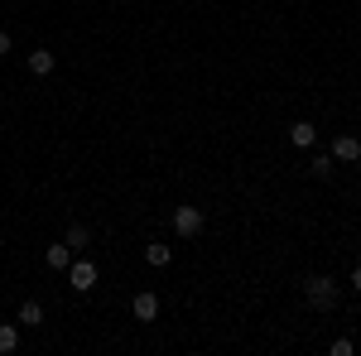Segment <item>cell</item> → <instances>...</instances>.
Instances as JSON below:
<instances>
[{
  "label": "cell",
  "mask_w": 361,
  "mask_h": 356,
  "mask_svg": "<svg viewBox=\"0 0 361 356\" xmlns=\"http://www.w3.org/2000/svg\"><path fill=\"white\" fill-rule=\"evenodd\" d=\"M304 294H308V308H313V313H333L337 299H342L337 279H328V274H313V279L304 284Z\"/></svg>",
  "instance_id": "1"
},
{
  "label": "cell",
  "mask_w": 361,
  "mask_h": 356,
  "mask_svg": "<svg viewBox=\"0 0 361 356\" xmlns=\"http://www.w3.org/2000/svg\"><path fill=\"white\" fill-rule=\"evenodd\" d=\"M68 284H73L78 294H87V289H97V265H92L87 255H78V260L68 265Z\"/></svg>",
  "instance_id": "2"
},
{
  "label": "cell",
  "mask_w": 361,
  "mask_h": 356,
  "mask_svg": "<svg viewBox=\"0 0 361 356\" xmlns=\"http://www.w3.org/2000/svg\"><path fill=\"white\" fill-rule=\"evenodd\" d=\"M173 231L188 241V236H197L202 231V207H173Z\"/></svg>",
  "instance_id": "3"
},
{
  "label": "cell",
  "mask_w": 361,
  "mask_h": 356,
  "mask_svg": "<svg viewBox=\"0 0 361 356\" xmlns=\"http://www.w3.org/2000/svg\"><path fill=\"white\" fill-rule=\"evenodd\" d=\"M130 313H135V323H154V318H159V294H149V289L135 294V299H130Z\"/></svg>",
  "instance_id": "4"
},
{
  "label": "cell",
  "mask_w": 361,
  "mask_h": 356,
  "mask_svg": "<svg viewBox=\"0 0 361 356\" xmlns=\"http://www.w3.org/2000/svg\"><path fill=\"white\" fill-rule=\"evenodd\" d=\"M333 159H342V164H361V140L342 130V135L333 140Z\"/></svg>",
  "instance_id": "5"
},
{
  "label": "cell",
  "mask_w": 361,
  "mask_h": 356,
  "mask_svg": "<svg viewBox=\"0 0 361 356\" xmlns=\"http://www.w3.org/2000/svg\"><path fill=\"white\" fill-rule=\"evenodd\" d=\"M313 140H318L313 121H294V125H289V145H294V149H313Z\"/></svg>",
  "instance_id": "6"
},
{
  "label": "cell",
  "mask_w": 361,
  "mask_h": 356,
  "mask_svg": "<svg viewBox=\"0 0 361 356\" xmlns=\"http://www.w3.org/2000/svg\"><path fill=\"white\" fill-rule=\"evenodd\" d=\"M25 63H29V73H34V78H49V73L58 68V58L49 54V49H34V54H29Z\"/></svg>",
  "instance_id": "7"
},
{
  "label": "cell",
  "mask_w": 361,
  "mask_h": 356,
  "mask_svg": "<svg viewBox=\"0 0 361 356\" xmlns=\"http://www.w3.org/2000/svg\"><path fill=\"white\" fill-rule=\"evenodd\" d=\"M44 265H49V270H68V265H73V246H68V241L49 246L44 250Z\"/></svg>",
  "instance_id": "8"
},
{
  "label": "cell",
  "mask_w": 361,
  "mask_h": 356,
  "mask_svg": "<svg viewBox=\"0 0 361 356\" xmlns=\"http://www.w3.org/2000/svg\"><path fill=\"white\" fill-rule=\"evenodd\" d=\"M169 260H173V250H169L164 241H149V246H145V265H154V270H164Z\"/></svg>",
  "instance_id": "9"
},
{
  "label": "cell",
  "mask_w": 361,
  "mask_h": 356,
  "mask_svg": "<svg viewBox=\"0 0 361 356\" xmlns=\"http://www.w3.org/2000/svg\"><path fill=\"white\" fill-rule=\"evenodd\" d=\"M20 323H25V328H39V323H44V303L25 299V303H20Z\"/></svg>",
  "instance_id": "10"
},
{
  "label": "cell",
  "mask_w": 361,
  "mask_h": 356,
  "mask_svg": "<svg viewBox=\"0 0 361 356\" xmlns=\"http://www.w3.org/2000/svg\"><path fill=\"white\" fill-rule=\"evenodd\" d=\"M10 352H20V328L15 323H0V356H10Z\"/></svg>",
  "instance_id": "11"
},
{
  "label": "cell",
  "mask_w": 361,
  "mask_h": 356,
  "mask_svg": "<svg viewBox=\"0 0 361 356\" xmlns=\"http://www.w3.org/2000/svg\"><path fill=\"white\" fill-rule=\"evenodd\" d=\"M63 241H68V246L78 250V255H82L87 250V241H92V231H87V226H78V221H73V226H68V236H63Z\"/></svg>",
  "instance_id": "12"
},
{
  "label": "cell",
  "mask_w": 361,
  "mask_h": 356,
  "mask_svg": "<svg viewBox=\"0 0 361 356\" xmlns=\"http://www.w3.org/2000/svg\"><path fill=\"white\" fill-rule=\"evenodd\" d=\"M333 168H337V159H333V154H313V164H308V173H313V178H328Z\"/></svg>",
  "instance_id": "13"
},
{
  "label": "cell",
  "mask_w": 361,
  "mask_h": 356,
  "mask_svg": "<svg viewBox=\"0 0 361 356\" xmlns=\"http://www.w3.org/2000/svg\"><path fill=\"white\" fill-rule=\"evenodd\" d=\"M328 352H333V356H352V352H357V342H352V337H337Z\"/></svg>",
  "instance_id": "14"
},
{
  "label": "cell",
  "mask_w": 361,
  "mask_h": 356,
  "mask_svg": "<svg viewBox=\"0 0 361 356\" xmlns=\"http://www.w3.org/2000/svg\"><path fill=\"white\" fill-rule=\"evenodd\" d=\"M10 49H15V39H10V34L0 29V54H10Z\"/></svg>",
  "instance_id": "15"
},
{
  "label": "cell",
  "mask_w": 361,
  "mask_h": 356,
  "mask_svg": "<svg viewBox=\"0 0 361 356\" xmlns=\"http://www.w3.org/2000/svg\"><path fill=\"white\" fill-rule=\"evenodd\" d=\"M347 284H352V289H357V294H361V265H357V270H352V279H347Z\"/></svg>",
  "instance_id": "16"
}]
</instances>
